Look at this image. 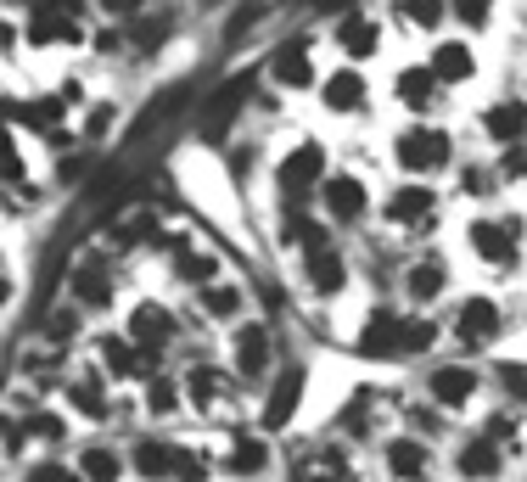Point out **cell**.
<instances>
[{
  "label": "cell",
  "mask_w": 527,
  "mask_h": 482,
  "mask_svg": "<svg viewBox=\"0 0 527 482\" xmlns=\"http://www.w3.org/2000/svg\"><path fill=\"white\" fill-rule=\"evenodd\" d=\"M438 90H443V85H438V73H432L427 62H421V68H404L399 79H393V96H399L415 118H421V113H432V101H438Z\"/></svg>",
  "instance_id": "30"
},
{
  "label": "cell",
  "mask_w": 527,
  "mask_h": 482,
  "mask_svg": "<svg viewBox=\"0 0 527 482\" xmlns=\"http://www.w3.org/2000/svg\"><path fill=\"white\" fill-rule=\"evenodd\" d=\"M247 96H253V73H230L225 85L208 96V107H202V124H208V135H225V124L247 107Z\"/></svg>",
  "instance_id": "26"
},
{
  "label": "cell",
  "mask_w": 527,
  "mask_h": 482,
  "mask_svg": "<svg viewBox=\"0 0 527 482\" xmlns=\"http://www.w3.org/2000/svg\"><path fill=\"white\" fill-rule=\"evenodd\" d=\"M197 303L208 320H219V326H236L247 309V292L242 286H230V281H214V286H197Z\"/></svg>",
  "instance_id": "32"
},
{
  "label": "cell",
  "mask_w": 527,
  "mask_h": 482,
  "mask_svg": "<svg viewBox=\"0 0 527 482\" xmlns=\"http://www.w3.org/2000/svg\"><path fill=\"white\" fill-rule=\"evenodd\" d=\"M113 270H107V258L101 253H85L79 264H73V275H68V298L79 303L85 314H101V309H113Z\"/></svg>",
  "instance_id": "13"
},
{
  "label": "cell",
  "mask_w": 527,
  "mask_h": 482,
  "mask_svg": "<svg viewBox=\"0 0 527 482\" xmlns=\"http://www.w3.org/2000/svg\"><path fill=\"white\" fill-rule=\"evenodd\" d=\"M499 180H527V141L505 146V157H499Z\"/></svg>",
  "instance_id": "46"
},
{
  "label": "cell",
  "mask_w": 527,
  "mask_h": 482,
  "mask_svg": "<svg viewBox=\"0 0 527 482\" xmlns=\"http://www.w3.org/2000/svg\"><path fill=\"white\" fill-rule=\"evenodd\" d=\"M320 213H326L331 225H359L371 213V185H365V174L331 169L326 185H320Z\"/></svg>",
  "instance_id": "7"
},
{
  "label": "cell",
  "mask_w": 527,
  "mask_h": 482,
  "mask_svg": "<svg viewBox=\"0 0 527 482\" xmlns=\"http://www.w3.org/2000/svg\"><path fill=\"white\" fill-rule=\"evenodd\" d=\"M303 387H309V370L286 365L281 376H275L270 398H264V410H258V426H264V432H286V421H292L298 404H303Z\"/></svg>",
  "instance_id": "19"
},
{
  "label": "cell",
  "mask_w": 527,
  "mask_h": 482,
  "mask_svg": "<svg viewBox=\"0 0 527 482\" xmlns=\"http://www.w3.org/2000/svg\"><path fill=\"white\" fill-rule=\"evenodd\" d=\"M6 180H23V152H17V141H6Z\"/></svg>",
  "instance_id": "51"
},
{
  "label": "cell",
  "mask_w": 527,
  "mask_h": 482,
  "mask_svg": "<svg viewBox=\"0 0 527 482\" xmlns=\"http://www.w3.org/2000/svg\"><path fill=\"white\" fill-rule=\"evenodd\" d=\"M186 382H174V376H152L146 382V393H141V404H146V415H174L180 404H186Z\"/></svg>",
  "instance_id": "37"
},
{
  "label": "cell",
  "mask_w": 527,
  "mask_h": 482,
  "mask_svg": "<svg viewBox=\"0 0 527 482\" xmlns=\"http://www.w3.org/2000/svg\"><path fill=\"white\" fill-rule=\"evenodd\" d=\"M404 286V303H415V309H427V303H438L443 292H449V264H443V253H427V258H410L399 275Z\"/></svg>",
  "instance_id": "20"
},
{
  "label": "cell",
  "mask_w": 527,
  "mask_h": 482,
  "mask_svg": "<svg viewBox=\"0 0 527 482\" xmlns=\"http://www.w3.org/2000/svg\"><path fill=\"white\" fill-rule=\"evenodd\" d=\"M455 477L460 482H499L505 477V443L494 438V432H466V438L455 443Z\"/></svg>",
  "instance_id": "9"
},
{
  "label": "cell",
  "mask_w": 527,
  "mask_h": 482,
  "mask_svg": "<svg viewBox=\"0 0 527 482\" xmlns=\"http://www.w3.org/2000/svg\"><path fill=\"white\" fill-rule=\"evenodd\" d=\"M124 454L113 449V443H90L85 454H79V471H85V482H118L124 477Z\"/></svg>",
  "instance_id": "34"
},
{
  "label": "cell",
  "mask_w": 527,
  "mask_h": 482,
  "mask_svg": "<svg viewBox=\"0 0 527 482\" xmlns=\"http://www.w3.org/2000/svg\"><path fill=\"white\" fill-rule=\"evenodd\" d=\"M494 6L499 0H449V17H455L466 34H483L488 23H494Z\"/></svg>",
  "instance_id": "40"
},
{
  "label": "cell",
  "mask_w": 527,
  "mask_h": 482,
  "mask_svg": "<svg viewBox=\"0 0 527 482\" xmlns=\"http://www.w3.org/2000/svg\"><path fill=\"white\" fill-rule=\"evenodd\" d=\"M186 101H191V85H169L157 101H146V107H141V118H135V129H129V146H141L146 135H157V129L169 124V118L180 113Z\"/></svg>",
  "instance_id": "29"
},
{
  "label": "cell",
  "mask_w": 527,
  "mask_h": 482,
  "mask_svg": "<svg viewBox=\"0 0 527 482\" xmlns=\"http://www.w3.org/2000/svg\"><path fill=\"white\" fill-rule=\"evenodd\" d=\"M230 370H236L242 382H258V376L275 370V337H270L264 320H236V326H230Z\"/></svg>",
  "instance_id": "5"
},
{
  "label": "cell",
  "mask_w": 527,
  "mask_h": 482,
  "mask_svg": "<svg viewBox=\"0 0 527 482\" xmlns=\"http://www.w3.org/2000/svg\"><path fill=\"white\" fill-rule=\"evenodd\" d=\"M477 124H483V135L494 146H522L527 141V101H494V107H483V118H477Z\"/></svg>",
  "instance_id": "27"
},
{
  "label": "cell",
  "mask_w": 527,
  "mask_h": 482,
  "mask_svg": "<svg viewBox=\"0 0 527 482\" xmlns=\"http://www.w3.org/2000/svg\"><path fill=\"white\" fill-rule=\"evenodd\" d=\"M455 185H460V197H494V185H499V163H466V169L455 174Z\"/></svg>",
  "instance_id": "39"
},
{
  "label": "cell",
  "mask_w": 527,
  "mask_h": 482,
  "mask_svg": "<svg viewBox=\"0 0 527 482\" xmlns=\"http://www.w3.org/2000/svg\"><path fill=\"white\" fill-rule=\"evenodd\" d=\"M427 68L438 73V85H443V90H460V85H471V79H477V51H471V40L449 34V40L432 45Z\"/></svg>",
  "instance_id": "22"
},
{
  "label": "cell",
  "mask_w": 527,
  "mask_h": 482,
  "mask_svg": "<svg viewBox=\"0 0 527 482\" xmlns=\"http://www.w3.org/2000/svg\"><path fill=\"white\" fill-rule=\"evenodd\" d=\"M387 225L393 230H432L438 225V191L427 180H404L387 197Z\"/></svg>",
  "instance_id": "12"
},
{
  "label": "cell",
  "mask_w": 527,
  "mask_h": 482,
  "mask_svg": "<svg viewBox=\"0 0 527 482\" xmlns=\"http://www.w3.org/2000/svg\"><path fill=\"white\" fill-rule=\"evenodd\" d=\"M169 29H174V23H169V17H163V12H157V17H129V51H141V57H146V51H163V40H169Z\"/></svg>",
  "instance_id": "35"
},
{
  "label": "cell",
  "mask_w": 527,
  "mask_h": 482,
  "mask_svg": "<svg viewBox=\"0 0 527 482\" xmlns=\"http://www.w3.org/2000/svg\"><path fill=\"white\" fill-rule=\"evenodd\" d=\"M404 320H410V314H399V309H371L365 314V331H359V354L365 359H404Z\"/></svg>",
  "instance_id": "17"
},
{
  "label": "cell",
  "mask_w": 527,
  "mask_h": 482,
  "mask_svg": "<svg viewBox=\"0 0 527 482\" xmlns=\"http://www.w3.org/2000/svg\"><path fill=\"white\" fill-rule=\"evenodd\" d=\"M225 471L236 482L264 477V471H270V443L258 438V432H236V438H230V449H225Z\"/></svg>",
  "instance_id": "28"
},
{
  "label": "cell",
  "mask_w": 527,
  "mask_h": 482,
  "mask_svg": "<svg viewBox=\"0 0 527 482\" xmlns=\"http://www.w3.org/2000/svg\"><path fill=\"white\" fill-rule=\"evenodd\" d=\"M96 6H101L107 17H141V12H146V0H96Z\"/></svg>",
  "instance_id": "49"
},
{
  "label": "cell",
  "mask_w": 527,
  "mask_h": 482,
  "mask_svg": "<svg viewBox=\"0 0 527 482\" xmlns=\"http://www.w3.org/2000/svg\"><path fill=\"white\" fill-rule=\"evenodd\" d=\"M23 482H85V471H79V466H62V460H34Z\"/></svg>",
  "instance_id": "43"
},
{
  "label": "cell",
  "mask_w": 527,
  "mask_h": 482,
  "mask_svg": "<svg viewBox=\"0 0 527 482\" xmlns=\"http://www.w3.org/2000/svg\"><path fill=\"white\" fill-rule=\"evenodd\" d=\"M113 124H118V107L113 101H96L85 113V141H101V135H113Z\"/></svg>",
  "instance_id": "44"
},
{
  "label": "cell",
  "mask_w": 527,
  "mask_h": 482,
  "mask_svg": "<svg viewBox=\"0 0 527 482\" xmlns=\"http://www.w3.org/2000/svg\"><path fill=\"white\" fill-rule=\"evenodd\" d=\"M264 79H270V85H281V90H314L326 73L314 68L309 40H281L270 51V62H264Z\"/></svg>",
  "instance_id": "11"
},
{
  "label": "cell",
  "mask_w": 527,
  "mask_h": 482,
  "mask_svg": "<svg viewBox=\"0 0 527 482\" xmlns=\"http://www.w3.org/2000/svg\"><path fill=\"white\" fill-rule=\"evenodd\" d=\"M499 387H505V398L527 404V370L522 365H499Z\"/></svg>",
  "instance_id": "47"
},
{
  "label": "cell",
  "mask_w": 527,
  "mask_h": 482,
  "mask_svg": "<svg viewBox=\"0 0 527 482\" xmlns=\"http://www.w3.org/2000/svg\"><path fill=\"white\" fill-rule=\"evenodd\" d=\"M230 398H236V370H219V365L186 370V404H197L202 415H219Z\"/></svg>",
  "instance_id": "21"
},
{
  "label": "cell",
  "mask_w": 527,
  "mask_h": 482,
  "mask_svg": "<svg viewBox=\"0 0 527 482\" xmlns=\"http://www.w3.org/2000/svg\"><path fill=\"white\" fill-rule=\"evenodd\" d=\"M449 331H455L460 348H494L499 337H505V309H499V298H488V292H466V298L455 303V314H449Z\"/></svg>",
  "instance_id": "3"
},
{
  "label": "cell",
  "mask_w": 527,
  "mask_h": 482,
  "mask_svg": "<svg viewBox=\"0 0 527 482\" xmlns=\"http://www.w3.org/2000/svg\"><path fill=\"white\" fill-rule=\"evenodd\" d=\"M432 342H438V320H427V314L415 309L410 320H404V359H415V354H427Z\"/></svg>",
  "instance_id": "41"
},
{
  "label": "cell",
  "mask_w": 527,
  "mask_h": 482,
  "mask_svg": "<svg viewBox=\"0 0 527 482\" xmlns=\"http://www.w3.org/2000/svg\"><path fill=\"white\" fill-rule=\"evenodd\" d=\"M303 275H309V292L314 298H342V286H348V258H342V247H314V253H303Z\"/></svg>",
  "instance_id": "24"
},
{
  "label": "cell",
  "mask_w": 527,
  "mask_h": 482,
  "mask_svg": "<svg viewBox=\"0 0 527 482\" xmlns=\"http://www.w3.org/2000/svg\"><path fill=\"white\" fill-rule=\"evenodd\" d=\"M85 169H90L85 157H68V163L57 169V180H62V185H79V180H85Z\"/></svg>",
  "instance_id": "50"
},
{
  "label": "cell",
  "mask_w": 527,
  "mask_h": 482,
  "mask_svg": "<svg viewBox=\"0 0 527 482\" xmlns=\"http://www.w3.org/2000/svg\"><path fill=\"white\" fill-rule=\"evenodd\" d=\"M275 236H281V247L314 253V247H326V241H331V219H326V213H309V208H298V202H292V208H281V230H275Z\"/></svg>",
  "instance_id": "25"
},
{
  "label": "cell",
  "mask_w": 527,
  "mask_h": 482,
  "mask_svg": "<svg viewBox=\"0 0 527 482\" xmlns=\"http://www.w3.org/2000/svg\"><path fill=\"white\" fill-rule=\"evenodd\" d=\"M466 247L477 253V264H488V270H516L522 264V219L516 213H505V219H471L466 225Z\"/></svg>",
  "instance_id": "2"
},
{
  "label": "cell",
  "mask_w": 527,
  "mask_h": 482,
  "mask_svg": "<svg viewBox=\"0 0 527 482\" xmlns=\"http://www.w3.org/2000/svg\"><path fill=\"white\" fill-rule=\"evenodd\" d=\"M399 12H404V23H410V29L438 34L443 17H449V0H399Z\"/></svg>",
  "instance_id": "38"
},
{
  "label": "cell",
  "mask_w": 527,
  "mask_h": 482,
  "mask_svg": "<svg viewBox=\"0 0 527 482\" xmlns=\"http://www.w3.org/2000/svg\"><path fill=\"white\" fill-rule=\"evenodd\" d=\"M29 438H40V443H62L68 438V415H57V410H29Z\"/></svg>",
  "instance_id": "42"
},
{
  "label": "cell",
  "mask_w": 527,
  "mask_h": 482,
  "mask_svg": "<svg viewBox=\"0 0 527 482\" xmlns=\"http://www.w3.org/2000/svg\"><path fill=\"white\" fill-rule=\"evenodd\" d=\"M393 163L404 169V180H432V174L455 169V135L443 124H404L393 141Z\"/></svg>",
  "instance_id": "1"
},
{
  "label": "cell",
  "mask_w": 527,
  "mask_h": 482,
  "mask_svg": "<svg viewBox=\"0 0 527 482\" xmlns=\"http://www.w3.org/2000/svg\"><path fill=\"white\" fill-rule=\"evenodd\" d=\"M62 398H68V410L85 415L90 426H107V421H113V398L101 393L96 376H79V382H68V387H62Z\"/></svg>",
  "instance_id": "31"
},
{
  "label": "cell",
  "mask_w": 527,
  "mask_h": 482,
  "mask_svg": "<svg viewBox=\"0 0 527 482\" xmlns=\"http://www.w3.org/2000/svg\"><path fill=\"white\" fill-rule=\"evenodd\" d=\"M382 466L393 482H427L432 477V443L415 438V432H399V438L382 443Z\"/></svg>",
  "instance_id": "18"
},
{
  "label": "cell",
  "mask_w": 527,
  "mask_h": 482,
  "mask_svg": "<svg viewBox=\"0 0 527 482\" xmlns=\"http://www.w3.org/2000/svg\"><path fill=\"white\" fill-rule=\"evenodd\" d=\"M208 471H214V466H208V454H202V449H186V460H180V477H174V482H208Z\"/></svg>",
  "instance_id": "48"
},
{
  "label": "cell",
  "mask_w": 527,
  "mask_h": 482,
  "mask_svg": "<svg viewBox=\"0 0 527 482\" xmlns=\"http://www.w3.org/2000/svg\"><path fill=\"white\" fill-rule=\"evenodd\" d=\"M365 101H371V79L359 73V62H348V68H331L326 79H320V107L337 118H354L365 113Z\"/></svg>",
  "instance_id": "15"
},
{
  "label": "cell",
  "mask_w": 527,
  "mask_h": 482,
  "mask_svg": "<svg viewBox=\"0 0 527 482\" xmlns=\"http://www.w3.org/2000/svg\"><path fill=\"white\" fill-rule=\"evenodd\" d=\"M180 460H186V443L174 438H135V449H129V466H135V477L141 482H174L180 477Z\"/></svg>",
  "instance_id": "16"
},
{
  "label": "cell",
  "mask_w": 527,
  "mask_h": 482,
  "mask_svg": "<svg viewBox=\"0 0 527 482\" xmlns=\"http://www.w3.org/2000/svg\"><path fill=\"white\" fill-rule=\"evenodd\" d=\"M331 34H337L348 62H371L376 51H382V17H371V12H342Z\"/></svg>",
  "instance_id": "23"
},
{
  "label": "cell",
  "mask_w": 527,
  "mask_h": 482,
  "mask_svg": "<svg viewBox=\"0 0 527 482\" xmlns=\"http://www.w3.org/2000/svg\"><path fill=\"white\" fill-rule=\"evenodd\" d=\"M96 359H101V370H107L113 382H152V376H157V359H163V354L141 348L129 331H124V337H118V331H107V337H96Z\"/></svg>",
  "instance_id": "6"
},
{
  "label": "cell",
  "mask_w": 527,
  "mask_h": 482,
  "mask_svg": "<svg viewBox=\"0 0 527 482\" xmlns=\"http://www.w3.org/2000/svg\"><path fill=\"white\" fill-rule=\"evenodd\" d=\"M264 12H270L264 0H247V6H236V12L225 17V34H230V40H236V34H247V29H253V23H258Z\"/></svg>",
  "instance_id": "45"
},
{
  "label": "cell",
  "mask_w": 527,
  "mask_h": 482,
  "mask_svg": "<svg viewBox=\"0 0 527 482\" xmlns=\"http://www.w3.org/2000/svg\"><path fill=\"white\" fill-rule=\"evenodd\" d=\"M326 174H331V163H326V146H320V141H298L281 163H275L281 197H309V191L326 185Z\"/></svg>",
  "instance_id": "8"
},
{
  "label": "cell",
  "mask_w": 527,
  "mask_h": 482,
  "mask_svg": "<svg viewBox=\"0 0 527 482\" xmlns=\"http://www.w3.org/2000/svg\"><path fill=\"white\" fill-rule=\"evenodd\" d=\"M522 29H527V12H522Z\"/></svg>",
  "instance_id": "52"
},
{
  "label": "cell",
  "mask_w": 527,
  "mask_h": 482,
  "mask_svg": "<svg viewBox=\"0 0 527 482\" xmlns=\"http://www.w3.org/2000/svg\"><path fill=\"white\" fill-rule=\"evenodd\" d=\"M477 393H483V376L471 365H432L427 370V398H432V410L443 415H460L477 404Z\"/></svg>",
  "instance_id": "10"
},
{
  "label": "cell",
  "mask_w": 527,
  "mask_h": 482,
  "mask_svg": "<svg viewBox=\"0 0 527 482\" xmlns=\"http://www.w3.org/2000/svg\"><path fill=\"white\" fill-rule=\"evenodd\" d=\"M79 326H85V309H79V303H68V309H51L45 314V348H68L73 337H79Z\"/></svg>",
  "instance_id": "36"
},
{
  "label": "cell",
  "mask_w": 527,
  "mask_h": 482,
  "mask_svg": "<svg viewBox=\"0 0 527 482\" xmlns=\"http://www.w3.org/2000/svg\"><path fill=\"white\" fill-rule=\"evenodd\" d=\"M174 275L186 286H214L219 281V253L214 247H174Z\"/></svg>",
  "instance_id": "33"
},
{
  "label": "cell",
  "mask_w": 527,
  "mask_h": 482,
  "mask_svg": "<svg viewBox=\"0 0 527 482\" xmlns=\"http://www.w3.org/2000/svg\"><path fill=\"white\" fill-rule=\"evenodd\" d=\"M29 40L34 45H79L85 40V0H34Z\"/></svg>",
  "instance_id": "4"
},
{
  "label": "cell",
  "mask_w": 527,
  "mask_h": 482,
  "mask_svg": "<svg viewBox=\"0 0 527 482\" xmlns=\"http://www.w3.org/2000/svg\"><path fill=\"white\" fill-rule=\"evenodd\" d=\"M129 337L141 342V348H152V354H169L174 342H180V314L169 309V303H135L129 309Z\"/></svg>",
  "instance_id": "14"
}]
</instances>
